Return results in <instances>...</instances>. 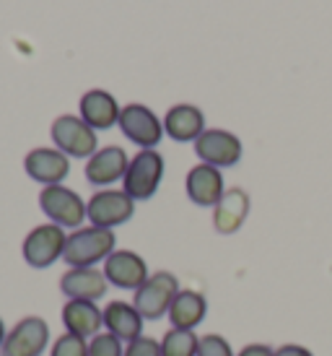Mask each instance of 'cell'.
<instances>
[{
    "mask_svg": "<svg viewBox=\"0 0 332 356\" xmlns=\"http://www.w3.org/2000/svg\"><path fill=\"white\" fill-rule=\"evenodd\" d=\"M115 245H117V239H115L112 229H76L73 234H68V245H65L63 260L70 268H94L97 263L107 260L115 252Z\"/></svg>",
    "mask_w": 332,
    "mask_h": 356,
    "instance_id": "cell-1",
    "label": "cell"
},
{
    "mask_svg": "<svg viewBox=\"0 0 332 356\" xmlns=\"http://www.w3.org/2000/svg\"><path fill=\"white\" fill-rule=\"evenodd\" d=\"M164 156L156 149L138 151L135 159H130V164H127V172L122 177V190L133 200L153 198L161 179H164Z\"/></svg>",
    "mask_w": 332,
    "mask_h": 356,
    "instance_id": "cell-2",
    "label": "cell"
},
{
    "mask_svg": "<svg viewBox=\"0 0 332 356\" xmlns=\"http://www.w3.org/2000/svg\"><path fill=\"white\" fill-rule=\"evenodd\" d=\"M176 294H179L176 276H172L169 270H158V273L146 278L143 286L135 289L133 305L143 315V320H161L164 315H169V307H172Z\"/></svg>",
    "mask_w": 332,
    "mask_h": 356,
    "instance_id": "cell-3",
    "label": "cell"
},
{
    "mask_svg": "<svg viewBox=\"0 0 332 356\" xmlns=\"http://www.w3.org/2000/svg\"><path fill=\"white\" fill-rule=\"evenodd\" d=\"M65 245H68V234L63 232V227L58 224H40L34 227L24 239V260L29 263L31 268H49L52 263H58L60 257L65 255Z\"/></svg>",
    "mask_w": 332,
    "mask_h": 356,
    "instance_id": "cell-4",
    "label": "cell"
},
{
    "mask_svg": "<svg viewBox=\"0 0 332 356\" xmlns=\"http://www.w3.org/2000/svg\"><path fill=\"white\" fill-rule=\"evenodd\" d=\"M40 208L42 213L58 224V227L78 229L86 218V203L76 190L65 188V185H47L40 193Z\"/></svg>",
    "mask_w": 332,
    "mask_h": 356,
    "instance_id": "cell-5",
    "label": "cell"
},
{
    "mask_svg": "<svg viewBox=\"0 0 332 356\" xmlns=\"http://www.w3.org/2000/svg\"><path fill=\"white\" fill-rule=\"evenodd\" d=\"M135 213V200L125 190H99L86 203V218L91 227L115 229L127 224Z\"/></svg>",
    "mask_w": 332,
    "mask_h": 356,
    "instance_id": "cell-6",
    "label": "cell"
},
{
    "mask_svg": "<svg viewBox=\"0 0 332 356\" xmlns=\"http://www.w3.org/2000/svg\"><path fill=\"white\" fill-rule=\"evenodd\" d=\"M52 140L65 156L73 159H91L97 154V130L86 125L81 118L73 115H60L52 122Z\"/></svg>",
    "mask_w": 332,
    "mask_h": 356,
    "instance_id": "cell-7",
    "label": "cell"
},
{
    "mask_svg": "<svg viewBox=\"0 0 332 356\" xmlns=\"http://www.w3.org/2000/svg\"><path fill=\"white\" fill-rule=\"evenodd\" d=\"M49 343V325L44 317H21L8 330L0 356H42Z\"/></svg>",
    "mask_w": 332,
    "mask_h": 356,
    "instance_id": "cell-8",
    "label": "cell"
},
{
    "mask_svg": "<svg viewBox=\"0 0 332 356\" xmlns=\"http://www.w3.org/2000/svg\"><path fill=\"white\" fill-rule=\"evenodd\" d=\"M117 125L125 133V138L138 143L140 149H156L158 140L164 138V122L146 104H135L133 102V104L122 107Z\"/></svg>",
    "mask_w": 332,
    "mask_h": 356,
    "instance_id": "cell-9",
    "label": "cell"
},
{
    "mask_svg": "<svg viewBox=\"0 0 332 356\" xmlns=\"http://www.w3.org/2000/svg\"><path fill=\"white\" fill-rule=\"evenodd\" d=\"M195 154L197 159H203V164L229 169L239 164V159H242V140L236 138L231 130L210 128L195 140Z\"/></svg>",
    "mask_w": 332,
    "mask_h": 356,
    "instance_id": "cell-10",
    "label": "cell"
},
{
    "mask_svg": "<svg viewBox=\"0 0 332 356\" xmlns=\"http://www.w3.org/2000/svg\"><path fill=\"white\" fill-rule=\"evenodd\" d=\"M104 276L112 286L125 289V291H135L146 284L148 273L146 260L133 252V250H115L112 255L104 260Z\"/></svg>",
    "mask_w": 332,
    "mask_h": 356,
    "instance_id": "cell-11",
    "label": "cell"
},
{
    "mask_svg": "<svg viewBox=\"0 0 332 356\" xmlns=\"http://www.w3.org/2000/svg\"><path fill=\"white\" fill-rule=\"evenodd\" d=\"M24 169L34 182L47 185H63V179L70 175V156L60 149H34L24 159Z\"/></svg>",
    "mask_w": 332,
    "mask_h": 356,
    "instance_id": "cell-12",
    "label": "cell"
},
{
    "mask_svg": "<svg viewBox=\"0 0 332 356\" xmlns=\"http://www.w3.org/2000/svg\"><path fill=\"white\" fill-rule=\"evenodd\" d=\"M185 190L187 198L192 200L195 206L210 208L218 206V200L224 198V175L218 167H210V164H197L187 172L185 179Z\"/></svg>",
    "mask_w": 332,
    "mask_h": 356,
    "instance_id": "cell-13",
    "label": "cell"
},
{
    "mask_svg": "<svg viewBox=\"0 0 332 356\" xmlns=\"http://www.w3.org/2000/svg\"><path fill=\"white\" fill-rule=\"evenodd\" d=\"M109 281L104 270L97 268H70L68 273L60 278V291L68 299H86V302H97L107 294Z\"/></svg>",
    "mask_w": 332,
    "mask_h": 356,
    "instance_id": "cell-14",
    "label": "cell"
},
{
    "mask_svg": "<svg viewBox=\"0 0 332 356\" xmlns=\"http://www.w3.org/2000/svg\"><path fill=\"white\" fill-rule=\"evenodd\" d=\"M81 120L91 125L94 130H109L119 122V112L122 107L117 104V99L104 89H91L81 97Z\"/></svg>",
    "mask_w": 332,
    "mask_h": 356,
    "instance_id": "cell-15",
    "label": "cell"
},
{
    "mask_svg": "<svg viewBox=\"0 0 332 356\" xmlns=\"http://www.w3.org/2000/svg\"><path fill=\"white\" fill-rule=\"evenodd\" d=\"M63 325L70 336L94 338L99 336V327L104 325V309H99L97 302L68 299L63 307Z\"/></svg>",
    "mask_w": 332,
    "mask_h": 356,
    "instance_id": "cell-16",
    "label": "cell"
},
{
    "mask_svg": "<svg viewBox=\"0 0 332 356\" xmlns=\"http://www.w3.org/2000/svg\"><path fill=\"white\" fill-rule=\"evenodd\" d=\"M164 133L176 143H195L206 133V115L195 104H174L164 118Z\"/></svg>",
    "mask_w": 332,
    "mask_h": 356,
    "instance_id": "cell-17",
    "label": "cell"
},
{
    "mask_svg": "<svg viewBox=\"0 0 332 356\" xmlns=\"http://www.w3.org/2000/svg\"><path fill=\"white\" fill-rule=\"evenodd\" d=\"M127 164H130V159L125 151L119 146H107L86 161V179L97 188H107V185L125 177Z\"/></svg>",
    "mask_w": 332,
    "mask_h": 356,
    "instance_id": "cell-18",
    "label": "cell"
},
{
    "mask_svg": "<svg viewBox=\"0 0 332 356\" xmlns=\"http://www.w3.org/2000/svg\"><path fill=\"white\" fill-rule=\"evenodd\" d=\"M249 216V195L242 188H231L224 193L213 211V227L218 234H234L244 227Z\"/></svg>",
    "mask_w": 332,
    "mask_h": 356,
    "instance_id": "cell-19",
    "label": "cell"
},
{
    "mask_svg": "<svg viewBox=\"0 0 332 356\" xmlns=\"http://www.w3.org/2000/svg\"><path fill=\"white\" fill-rule=\"evenodd\" d=\"M104 325L119 341H135L143 336V315L130 302H109L104 307Z\"/></svg>",
    "mask_w": 332,
    "mask_h": 356,
    "instance_id": "cell-20",
    "label": "cell"
},
{
    "mask_svg": "<svg viewBox=\"0 0 332 356\" xmlns=\"http://www.w3.org/2000/svg\"><path fill=\"white\" fill-rule=\"evenodd\" d=\"M208 312V299L200 291L192 289H179L172 307H169V320L172 327H182V330H192L206 320Z\"/></svg>",
    "mask_w": 332,
    "mask_h": 356,
    "instance_id": "cell-21",
    "label": "cell"
},
{
    "mask_svg": "<svg viewBox=\"0 0 332 356\" xmlns=\"http://www.w3.org/2000/svg\"><path fill=\"white\" fill-rule=\"evenodd\" d=\"M197 346H200V338L192 330L172 327L161 338V356H197Z\"/></svg>",
    "mask_w": 332,
    "mask_h": 356,
    "instance_id": "cell-22",
    "label": "cell"
},
{
    "mask_svg": "<svg viewBox=\"0 0 332 356\" xmlns=\"http://www.w3.org/2000/svg\"><path fill=\"white\" fill-rule=\"evenodd\" d=\"M88 356H125V348H122V341L112 333H99L88 343Z\"/></svg>",
    "mask_w": 332,
    "mask_h": 356,
    "instance_id": "cell-23",
    "label": "cell"
},
{
    "mask_svg": "<svg viewBox=\"0 0 332 356\" xmlns=\"http://www.w3.org/2000/svg\"><path fill=\"white\" fill-rule=\"evenodd\" d=\"M52 356H88L86 338L63 333V336H60L58 341L52 343Z\"/></svg>",
    "mask_w": 332,
    "mask_h": 356,
    "instance_id": "cell-24",
    "label": "cell"
},
{
    "mask_svg": "<svg viewBox=\"0 0 332 356\" xmlns=\"http://www.w3.org/2000/svg\"><path fill=\"white\" fill-rule=\"evenodd\" d=\"M197 356H236L231 343L224 336H203L200 338V346H197Z\"/></svg>",
    "mask_w": 332,
    "mask_h": 356,
    "instance_id": "cell-25",
    "label": "cell"
},
{
    "mask_svg": "<svg viewBox=\"0 0 332 356\" xmlns=\"http://www.w3.org/2000/svg\"><path fill=\"white\" fill-rule=\"evenodd\" d=\"M125 356H161V341L151 336H140L127 343Z\"/></svg>",
    "mask_w": 332,
    "mask_h": 356,
    "instance_id": "cell-26",
    "label": "cell"
},
{
    "mask_svg": "<svg viewBox=\"0 0 332 356\" xmlns=\"http://www.w3.org/2000/svg\"><path fill=\"white\" fill-rule=\"evenodd\" d=\"M275 356H314L306 346H299V343H285V346L275 348Z\"/></svg>",
    "mask_w": 332,
    "mask_h": 356,
    "instance_id": "cell-27",
    "label": "cell"
},
{
    "mask_svg": "<svg viewBox=\"0 0 332 356\" xmlns=\"http://www.w3.org/2000/svg\"><path fill=\"white\" fill-rule=\"evenodd\" d=\"M239 356H275V351L270 346H265V343H249L239 351Z\"/></svg>",
    "mask_w": 332,
    "mask_h": 356,
    "instance_id": "cell-28",
    "label": "cell"
},
{
    "mask_svg": "<svg viewBox=\"0 0 332 356\" xmlns=\"http://www.w3.org/2000/svg\"><path fill=\"white\" fill-rule=\"evenodd\" d=\"M6 336H8V330H6V323H3V317H0V348L6 343Z\"/></svg>",
    "mask_w": 332,
    "mask_h": 356,
    "instance_id": "cell-29",
    "label": "cell"
}]
</instances>
